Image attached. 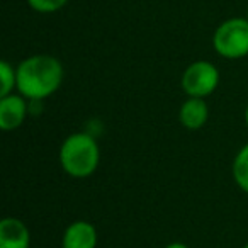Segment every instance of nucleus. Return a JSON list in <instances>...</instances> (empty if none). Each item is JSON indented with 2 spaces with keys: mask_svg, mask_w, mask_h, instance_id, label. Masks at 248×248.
Here are the masks:
<instances>
[{
  "mask_svg": "<svg viewBox=\"0 0 248 248\" xmlns=\"http://www.w3.org/2000/svg\"><path fill=\"white\" fill-rule=\"evenodd\" d=\"M17 92L28 100H45L62 87L65 70L56 56L38 53L17 66Z\"/></svg>",
  "mask_w": 248,
  "mask_h": 248,
  "instance_id": "nucleus-1",
  "label": "nucleus"
},
{
  "mask_svg": "<svg viewBox=\"0 0 248 248\" xmlns=\"http://www.w3.org/2000/svg\"><path fill=\"white\" fill-rule=\"evenodd\" d=\"M100 163V148L97 140L89 133H72L60 146V165L73 179H87Z\"/></svg>",
  "mask_w": 248,
  "mask_h": 248,
  "instance_id": "nucleus-2",
  "label": "nucleus"
},
{
  "mask_svg": "<svg viewBox=\"0 0 248 248\" xmlns=\"http://www.w3.org/2000/svg\"><path fill=\"white\" fill-rule=\"evenodd\" d=\"M213 48L224 60L248 56V19L231 17L223 21L213 34Z\"/></svg>",
  "mask_w": 248,
  "mask_h": 248,
  "instance_id": "nucleus-3",
  "label": "nucleus"
},
{
  "mask_svg": "<svg viewBox=\"0 0 248 248\" xmlns=\"http://www.w3.org/2000/svg\"><path fill=\"white\" fill-rule=\"evenodd\" d=\"M182 90L187 97H199L206 99L219 85V70L214 63L206 60L192 62L182 73Z\"/></svg>",
  "mask_w": 248,
  "mask_h": 248,
  "instance_id": "nucleus-4",
  "label": "nucleus"
},
{
  "mask_svg": "<svg viewBox=\"0 0 248 248\" xmlns=\"http://www.w3.org/2000/svg\"><path fill=\"white\" fill-rule=\"evenodd\" d=\"M29 114H31L29 100L19 92L0 97V129L2 131L11 133L19 129Z\"/></svg>",
  "mask_w": 248,
  "mask_h": 248,
  "instance_id": "nucleus-5",
  "label": "nucleus"
},
{
  "mask_svg": "<svg viewBox=\"0 0 248 248\" xmlns=\"http://www.w3.org/2000/svg\"><path fill=\"white\" fill-rule=\"evenodd\" d=\"M99 234L92 223L77 219L65 228L62 236V248H97Z\"/></svg>",
  "mask_w": 248,
  "mask_h": 248,
  "instance_id": "nucleus-6",
  "label": "nucleus"
},
{
  "mask_svg": "<svg viewBox=\"0 0 248 248\" xmlns=\"http://www.w3.org/2000/svg\"><path fill=\"white\" fill-rule=\"evenodd\" d=\"M31 231L22 219L7 216L0 221V248H29Z\"/></svg>",
  "mask_w": 248,
  "mask_h": 248,
  "instance_id": "nucleus-7",
  "label": "nucleus"
},
{
  "mask_svg": "<svg viewBox=\"0 0 248 248\" xmlns=\"http://www.w3.org/2000/svg\"><path fill=\"white\" fill-rule=\"evenodd\" d=\"M209 117V107L206 100L199 97H187L179 109V121L184 128L189 131H199L204 128Z\"/></svg>",
  "mask_w": 248,
  "mask_h": 248,
  "instance_id": "nucleus-8",
  "label": "nucleus"
},
{
  "mask_svg": "<svg viewBox=\"0 0 248 248\" xmlns=\"http://www.w3.org/2000/svg\"><path fill=\"white\" fill-rule=\"evenodd\" d=\"M231 173L233 180L245 194H248V143L243 145L233 158L231 165Z\"/></svg>",
  "mask_w": 248,
  "mask_h": 248,
  "instance_id": "nucleus-9",
  "label": "nucleus"
},
{
  "mask_svg": "<svg viewBox=\"0 0 248 248\" xmlns=\"http://www.w3.org/2000/svg\"><path fill=\"white\" fill-rule=\"evenodd\" d=\"M17 90V68L14 65L2 60L0 62V97L11 95Z\"/></svg>",
  "mask_w": 248,
  "mask_h": 248,
  "instance_id": "nucleus-10",
  "label": "nucleus"
},
{
  "mask_svg": "<svg viewBox=\"0 0 248 248\" xmlns=\"http://www.w3.org/2000/svg\"><path fill=\"white\" fill-rule=\"evenodd\" d=\"M26 2L32 11L39 12V14H55V12L62 11L70 0H26Z\"/></svg>",
  "mask_w": 248,
  "mask_h": 248,
  "instance_id": "nucleus-11",
  "label": "nucleus"
},
{
  "mask_svg": "<svg viewBox=\"0 0 248 248\" xmlns=\"http://www.w3.org/2000/svg\"><path fill=\"white\" fill-rule=\"evenodd\" d=\"M165 248H189L186 243H182V241H173V243H169Z\"/></svg>",
  "mask_w": 248,
  "mask_h": 248,
  "instance_id": "nucleus-12",
  "label": "nucleus"
},
{
  "mask_svg": "<svg viewBox=\"0 0 248 248\" xmlns=\"http://www.w3.org/2000/svg\"><path fill=\"white\" fill-rule=\"evenodd\" d=\"M245 124H247V128H248V104H247V107H245Z\"/></svg>",
  "mask_w": 248,
  "mask_h": 248,
  "instance_id": "nucleus-13",
  "label": "nucleus"
},
{
  "mask_svg": "<svg viewBox=\"0 0 248 248\" xmlns=\"http://www.w3.org/2000/svg\"><path fill=\"white\" fill-rule=\"evenodd\" d=\"M241 248H248V243H245V245H243V247H241Z\"/></svg>",
  "mask_w": 248,
  "mask_h": 248,
  "instance_id": "nucleus-14",
  "label": "nucleus"
},
{
  "mask_svg": "<svg viewBox=\"0 0 248 248\" xmlns=\"http://www.w3.org/2000/svg\"><path fill=\"white\" fill-rule=\"evenodd\" d=\"M247 19H248V12H247Z\"/></svg>",
  "mask_w": 248,
  "mask_h": 248,
  "instance_id": "nucleus-15",
  "label": "nucleus"
}]
</instances>
